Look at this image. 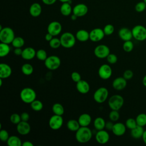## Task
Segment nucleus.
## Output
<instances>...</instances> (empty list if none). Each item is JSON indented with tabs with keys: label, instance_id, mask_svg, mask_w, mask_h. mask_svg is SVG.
Returning a JSON list of instances; mask_svg holds the SVG:
<instances>
[{
	"label": "nucleus",
	"instance_id": "obj_1",
	"mask_svg": "<svg viewBox=\"0 0 146 146\" xmlns=\"http://www.w3.org/2000/svg\"><path fill=\"white\" fill-rule=\"evenodd\" d=\"M76 140L82 144L88 142L92 137V132L90 128L88 127H80L75 132Z\"/></svg>",
	"mask_w": 146,
	"mask_h": 146
},
{
	"label": "nucleus",
	"instance_id": "obj_2",
	"mask_svg": "<svg viewBox=\"0 0 146 146\" xmlns=\"http://www.w3.org/2000/svg\"><path fill=\"white\" fill-rule=\"evenodd\" d=\"M60 40L61 42V46L66 48H70L75 46L76 38L75 35L71 33L64 32L61 35Z\"/></svg>",
	"mask_w": 146,
	"mask_h": 146
},
{
	"label": "nucleus",
	"instance_id": "obj_3",
	"mask_svg": "<svg viewBox=\"0 0 146 146\" xmlns=\"http://www.w3.org/2000/svg\"><path fill=\"white\" fill-rule=\"evenodd\" d=\"M36 94L32 88L25 87L20 92V98L25 103L30 104L36 99Z\"/></svg>",
	"mask_w": 146,
	"mask_h": 146
},
{
	"label": "nucleus",
	"instance_id": "obj_4",
	"mask_svg": "<svg viewBox=\"0 0 146 146\" xmlns=\"http://www.w3.org/2000/svg\"><path fill=\"white\" fill-rule=\"evenodd\" d=\"M14 30L9 27H3L0 30V40L1 42L10 44L15 38Z\"/></svg>",
	"mask_w": 146,
	"mask_h": 146
},
{
	"label": "nucleus",
	"instance_id": "obj_5",
	"mask_svg": "<svg viewBox=\"0 0 146 146\" xmlns=\"http://www.w3.org/2000/svg\"><path fill=\"white\" fill-rule=\"evenodd\" d=\"M124 98L119 94H115L111 96L108 100V104L111 110L119 111L124 104Z\"/></svg>",
	"mask_w": 146,
	"mask_h": 146
},
{
	"label": "nucleus",
	"instance_id": "obj_6",
	"mask_svg": "<svg viewBox=\"0 0 146 146\" xmlns=\"http://www.w3.org/2000/svg\"><path fill=\"white\" fill-rule=\"evenodd\" d=\"M132 30L133 38L138 41H144L146 39V27L141 25L135 26Z\"/></svg>",
	"mask_w": 146,
	"mask_h": 146
},
{
	"label": "nucleus",
	"instance_id": "obj_7",
	"mask_svg": "<svg viewBox=\"0 0 146 146\" xmlns=\"http://www.w3.org/2000/svg\"><path fill=\"white\" fill-rule=\"evenodd\" d=\"M108 95L109 92L107 88L104 87H101L94 92L93 98L96 103L101 104L107 100Z\"/></svg>",
	"mask_w": 146,
	"mask_h": 146
},
{
	"label": "nucleus",
	"instance_id": "obj_8",
	"mask_svg": "<svg viewBox=\"0 0 146 146\" xmlns=\"http://www.w3.org/2000/svg\"><path fill=\"white\" fill-rule=\"evenodd\" d=\"M44 62L46 67L50 70H57L61 64V60L56 55H50Z\"/></svg>",
	"mask_w": 146,
	"mask_h": 146
},
{
	"label": "nucleus",
	"instance_id": "obj_9",
	"mask_svg": "<svg viewBox=\"0 0 146 146\" xmlns=\"http://www.w3.org/2000/svg\"><path fill=\"white\" fill-rule=\"evenodd\" d=\"M63 119L62 116L55 115L51 116L48 120V125L52 130H58L63 125Z\"/></svg>",
	"mask_w": 146,
	"mask_h": 146
},
{
	"label": "nucleus",
	"instance_id": "obj_10",
	"mask_svg": "<svg viewBox=\"0 0 146 146\" xmlns=\"http://www.w3.org/2000/svg\"><path fill=\"white\" fill-rule=\"evenodd\" d=\"M94 55L96 57L99 59L106 58L107 56L110 54V48L106 44L98 45L94 50Z\"/></svg>",
	"mask_w": 146,
	"mask_h": 146
},
{
	"label": "nucleus",
	"instance_id": "obj_11",
	"mask_svg": "<svg viewBox=\"0 0 146 146\" xmlns=\"http://www.w3.org/2000/svg\"><path fill=\"white\" fill-rule=\"evenodd\" d=\"M112 70L111 66L108 64L101 65L98 69V75L103 80H107L110 78L112 76Z\"/></svg>",
	"mask_w": 146,
	"mask_h": 146
},
{
	"label": "nucleus",
	"instance_id": "obj_12",
	"mask_svg": "<svg viewBox=\"0 0 146 146\" xmlns=\"http://www.w3.org/2000/svg\"><path fill=\"white\" fill-rule=\"evenodd\" d=\"M62 30V25L58 21L51 22L47 26V33L51 34L54 36L58 35L61 33Z\"/></svg>",
	"mask_w": 146,
	"mask_h": 146
},
{
	"label": "nucleus",
	"instance_id": "obj_13",
	"mask_svg": "<svg viewBox=\"0 0 146 146\" xmlns=\"http://www.w3.org/2000/svg\"><path fill=\"white\" fill-rule=\"evenodd\" d=\"M105 35L103 29L95 28L90 32V40L93 42H98L102 40Z\"/></svg>",
	"mask_w": 146,
	"mask_h": 146
},
{
	"label": "nucleus",
	"instance_id": "obj_14",
	"mask_svg": "<svg viewBox=\"0 0 146 146\" xmlns=\"http://www.w3.org/2000/svg\"><path fill=\"white\" fill-rule=\"evenodd\" d=\"M110 134L104 129L98 131L95 135L96 141L100 144H105L107 143L110 140Z\"/></svg>",
	"mask_w": 146,
	"mask_h": 146
},
{
	"label": "nucleus",
	"instance_id": "obj_15",
	"mask_svg": "<svg viewBox=\"0 0 146 146\" xmlns=\"http://www.w3.org/2000/svg\"><path fill=\"white\" fill-rule=\"evenodd\" d=\"M88 7L84 3H79L76 5L72 9V13L78 17L84 16L88 13Z\"/></svg>",
	"mask_w": 146,
	"mask_h": 146
},
{
	"label": "nucleus",
	"instance_id": "obj_16",
	"mask_svg": "<svg viewBox=\"0 0 146 146\" xmlns=\"http://www.w3.org/2000/svg\"><path fill=\"white\" fill-rule=\"evenodd\" d=\"M127 84V80L123 77H117L112 82V87L117 90V91H121L124 89Z\"/></svg>",
	"mask_w": 146,
	"mask_h": 146
},
{
	"label": "nucleus",
	"instance_id": "obj_17",
	"mask_svg": "<svg viewBox=\"0 0 146 146\" xmlns=\"http://www.w3.org/2000/svg\"><path fill=\"white\" fill-rule=\"evenodd\" d=\"M17 131L21 135H26L31 131V126L28 121H21L17 125Z\"/></svg>",
	"mask_w": 146,
	"mask_h": 146
},
{
	"label": "nucleus",
	"instance_id": "obj_18",
	"mask_svg": "<svg viewBox=\"0 0 146 146\" xmlns=\"http://www.w3.org/2000/svg\"><path fill=\"white\" fill-rule=\"evenodd\" d=\"M126 126L125 124L121 122H117L114 123L112 132V133L117 136H121L124 135L126 132Z\"/></svg>",
	"mask_w": 146,
	"mask_h": 146
},
{
	"label": "nucleus",
	"instance_id": "obj_19",
	"mask_svg": "<svg viewBox=\"0 0 146 146\" xmlns=\"http://www.w3.org/2000/svg\"><path fill=\"white\" fill-rule=\"evenodd\" d=\"M11 74L12 69L9 64L4 63L0 64V78L7 79L11 76Z\"/></svg>",
	"mask_w": 146,
	"mask_h": 146
},
{
	"label": "nucleus",
	"instance_id": "obj_20",
	"mask_svg": "<svg viewBox=\"0 0 146 146\" xmlns=\"http://www.w3.org/2000/svg\"><path fill=\"white\" fill-rule=\"evenodd\" d=\"M76 83V90L79 93L82 94H86L90 91V86L86 80L81 79Z\"/></svg>",
	"mask_w": 146,
	"mask_h": 146
},
{
	"label": "nucleus",
	"instance_id": "obj_21",
	"mask_svg": "<svg viewBox=\"0 0 146 146\" xmlns=\"http://www.w3.org/2000/svg\"><path fill=\"white\" fill-rule=\"evenodd\" d=\"M119 38L123 41L130 40L133 38L132 30L127 27H122L118 31Z\"/></svg>",
	"mask_w": 146,
	"mask_h": 146
},
{
	"label": "nucleus",
	"instance_id": "obj_22",
	"mask_svg": "<svg viewBox=\"0 0 146 146\" xmlns=\"http://www.w3.org/2000/svg\"><path fill=\"white\" fill-rule=\"evenodd\" d=\"M36 51L34 48L31 47H27L23 49L21 57L25 60H30L36 56Z\"/></svg>",
	"mask_w": 146,
	"mask_h": 146
},
{
	"label": "nucleus",
	"instance_id": "obj_23",
	"mask_svg": "<svg viewBox=\"0 0 146 146\" xmlns=\"http://www.w3.org/2000/svg\"><path fill=\"white\" fill-rule=\"evenodd\" d=\"M78 120L80 127H88L91 123L92 117L90 114L84 113L79 116Z\"/></svg>",
	"mask_w": 146,
	"mask_h": 146
},
{
	"label": "nucleus",
	"instance_id": "obj_24",
	"mask_svg": "<svg viewBox=\"0 0 146 146\" xmlns=\"http://www.w3.org/2000/svg\"><path fill=\"white\" fill-rule=\"evenodd\" d=\"M29 13L31 16L33 17H38L42 13L41 5L37 2L33 3L30 7Z\"/></svg>",
	"mask_w": 146,
	"mask_h": 146
},
{
	"label": "nucleus",
	"instance_id": "obj_25",
	"mask_svg": "<svg viewBox=\"0 0 146 146\" xmlns=\"http://www.w3.org/2000/svg\"><path fill=\"white\" fill-rule=\"evenodd\" d=\"M76 39L81 42H84L90 39V33L86 30L80 29L75 34Z\"/></svg>",
	"mask_w": 146,
	"mask_h": 146
},
{
	"label": "nucleus",
	"instance_id": "obj_26",
	"mask_svg": "<svg viewBox=\"0 0 146 146\" xmlns=\"http://www.w3.org/2000/svg\"><path fill=\"white\" fill-rule=\"evenodd\" d=\"M144 129V127L139 125H137L135 128L131 129V136L132 138L135 139H139L142 138Z\"/></svg>",
	"mask_w": 146,
	"mask_h": 146
},
{
	"label": "nucleus",
	"instance_id": "obj_27",
	"mask_svg": "<svg viewBox=\"0 0 146 146\" xmlns=\"http://www.w3.org/2000/svg\"><path fill=\"white\" fill-rule=\"evenodd\" d=\"M60 11L62 15L63 16H68L72 12V9L71 6V4L68 2L62 3L60 7Z\"/></svg>",
	"mask_w": 146,
	"mask_h": 146
},
{
	"label": "nucleus",
	"instance_id": "obj_28",
	"mask_svg": "<svg viewBox=\"0 0 146 146\" xmlns=\"http://www.w3.org/2000/svg\"><path fill=\"white\" fill-rule=\"evenodd\" d=\"M7 145L9 146H21L22 145V142L20 138L15 135L10 136L7 141H6Z\"/></svg>",
	"mask_w": 146,
	"mask_h": 146
},
{
	"label": "nucleus",
	"instance_id": "obj_29",
	"mask_svg": "<svg viewBox=\"0 0 146 146\" xmlns=\"http://www.w3.org/2000/svg\"><path fill=\"white\" fill-rule=\"evenodd\" d=\"M106 122L102 117H97L94 121V127L97 131L104 129L105 128Z\"/></svg>",
	"mask_w": 146,
	"mask_h": 146
},
{
	"label": "nucleus",
	"instance_id": "obj_30",
	"mask_svg": "<svg viewBox=\"0 0 146 146\" xmlns=\"http://www.w3.org/2000/svg\"><path fill=\"white\" fill-rule=\"evenodd\" d=\"M66 126L67 129L72 132H76L80 127L78 120H76L75 119L69 120L67 122Z\"/></svg>",
	"mask_w": 146,
	"mask_h": 146
},
{
	"label": "nucleus",
	"instance_id": "obj_31",
	"mask_svg": "<svg viewBox=\"0 0 146 146\" xmlns=\"http://www.w3.org/2000/svg\"><path fill=\"white\" fill-rule=\"evenodd\" d=\"M10 52V47L9 44L1 42L0 43V56L1 58L6 56Z\"/></svg>",
	"mask_w": 146,
	"mask_h": 146
},
{
	"label": "nucleus",
	"instance_id": "obj_32",
	"mask_svg": "<svg viewBox=\"0 0 146 146\" xmlns=\"http://www.w3.org/2000/svg\"><path fill=\"white\" fill-rule=\"evenodd\" d=\"M52 111L54 114L62 116L64 112V109L63 106L59 103H54L52 106Z\"/></svg>",
	"mask_w": 146,
	"mask_h": 146
},
{
	"label": "nucleus",
	"instance_id": "obj_33",
	"mask_svg": "<svg viewBox=\"0 0 146 146\" xmlns=\"http://www.w3.org/2000/svg\"><path fill=\"white\" fill-rule=\"evenodd\" d=\"M21 71L25 75H30L34 71L33 66L30 63H25L21 67Z\"/></svg>",
	"mask_w": 146,
	"mask_h": 146
},
{
	"label": "nucleus",
	"instance_id": "obj_34",
	"mask_svg": "<svg viewBox=\"0 0 146 146\" xmlns=\"http://www.w3.org/2000/svg\"><path fill=\"white\" fill-rule=\"evenodd\" d=\"M30 104L31 108L34 111H36V112L40 111L43 108V103L40 100H37V99L34 100Z\"/></svg>",
	"mask_w": 146,
	"mask_h": 146
},
{
	"label": "nucleus",
	"instance_id": "obj_35",
	"mask_svg": "<svg viewBox=\"0 0 146 146\" xmlns=\"http://www.w3.org/2000/svg\"><path fill=\"white\" fill-rule=\"evenodd\" d=\"M11 44L14 48H22L25 44V40L21 36H16Z\"/></svg>",
	"mask_w": 146,
	"mask_h": 146
},
{
	"label": "nucleus",
	"instance_id": "obj_36",
	"mask_svg": "<svg viewBox=\"0 0 146 146\" xmlns=\"http://www.w3.org/2000/svg\"><path fill=\"white\" fill-rule=\"evenodd\" d=\"M135 119L137 125L143 127L146 125V113H141L138 114Z\"/></svg>",
	"mask_w": 146,
	"mask_h": 146
},
{
	"label": "nucleus",
	"instance_id": "obj_37",
	"mask_svg": "<svg viewBox=\"0 0 146 146\" xmlns=\"http://www.w3.org/2000/svg\"><path fill=\"white\" fill-rule=\"evenodd\" d=\"M133 47H134V44H133V43L131 41V40L124 41V42L123 43V48L125 52H131L133 50Z\"/></svg>",
	"mask_w": 146,
	"mask_h": 146
},
{
	"label": "nucleus",
	"instance_id": "obj_38",
	"mask_svg": "<svg viewBox=\"0 0 146 146\" xmlns=\"http://www.w3.org/2000/svg\"><path fill=\"white\" fill-rule=\"evenodd\" d=\"M36 57L39 60L44 61L48 56L47 52L44 49H39L36 52Z\"/></svg>",
	"mask_w": 146,
	"mask_h": 146
},
{
	"label": "nucleus",
	"instance_id": "obj_39",
	"mask_svg": "<svg viewBox=\"0 0 146 146\" xmlns=\"http://www.w3.org/2000/svg\"><path fill=\"white\" fill-rule=\"evenodd\" d=\"M49 42V46L51 48L54 49L58 48L60 46H61V42L60 38H53Z\"/></svg>",
	"mask_w": 146,
	"mask_h": 146
},
{
	"label": "nucleus",
	"instance_id": "obj_40",
	"mask_svg": "<svg viewBox=\"0 0 146 146\" xmlns=\"http://www.w3.org/2000/svg\"><path fill=\"white\" fill-rule=\"evenodd\" d=\"M125 124L126 127L129 129H132L137 125L136 119L132 117L127 119L125 121Z\"/></svg>",
	"mask_w": 146,
	"mask_h": 146
},
{
	"label": "nucleus",
	"instance_id": "obj_41",
	"mask_svg": "<svg viewBox=\"0 0 146 146\" xmlns=\"http://www.w3.org/2000/svg\"><path fill=\"white\" fill-rule=\"evenodd\" d=\"M10 120L12 124L15 125H17L19 122L22 121L21 115H19L17 113H12L10 117Z\"/></svg>",
	"mask_w": 146,
	"mask_h": 146
},
{
	"label": "nucleus",
	"instance_id": "obj_42",
	"mask_svg": "<svg viewBox=\"0 0 146 146\" xmlns=\"http://www.w3.org/2000/svg\"><path fill=\"white\" fill-rule=\"evenodd\" d=\"M109 118L113 122L117 121L120 118V114L117 110H111L109 113Z\"/></svg>",
	"mask_w": 146,
	"mask_h": 146
},
{
	"label": "nucleus",
	"instance_id": "obj_43",
	"mask_svg": "<svg viewBox=\"0 0 146 146\" xmlns=\"http://www.w3.org/2000/svg\"><path fill=\"white\" fill-rule=\"evenodd\" d=\"M103 30L106 35H111L113 33L115 28L112 25L107 24L104 27Z\"/></svg>",
	"mask_w": 146,
	"mask_h": 146
},
{
	"label": "nucleus",
	"instance_id": "obj_44",
	"mask_svg": "<svg viewBox=\"0 0 146 146\" xmlns=\"http://www.w3.org/2000/svg\"><path fill=\"white\" fill-rule=\"evenodd\" d=\"M146 9V3L144 1L137 3L135 6V9L137 13H141Z\"/></svg>",
	"mask_w": 146,
	"mask_h": 146
},
{
	"label": "nucleus",
	"instance_id": "obj_45",
	"mask_svg": "<svg viewBox=\"0 0 146 146\" xmlns=\"http://www.w3.org/2000/svg\"><path fill=\"white\" fill-rule=\"evenodd\" d=\"M9 133L6 129H1L0 130V139L3 142H6L9 138Z\"/></svg>",
	"mask_w": 146,
	"mask_h": 146
},
{
	"label": "nucleus",
	"instance_id": "obj_46",
	"mask_svg": "<svg viewBox=\"0 0 146 146\" xmlns=\"http://www.w3.org/2000/svg\"><path fill=\"white\" fill-rule=\"evenodd\" d=\"M107 61L109 64H115L117 61V56L115 54L110 53L106 58Z\"/></svg>",
	"mask_w": 146,
	"mask_h": 146
},
{
	"label": "nucleus",
	"instance_id": "obj_47",
	"mask_svg": "<svg viewBox=\"0 0 146 146\" xmlns=\"http://www.w3.org/2000/svg\"><path fill=\"white\" fill-rule=\"evenodd\" d=\"M71 78L75 83L78 82L79 81H80L82 79L80 74L78 72H76V71H74L71 73Z\"/></svg>",
	"mask_w": 146,
	"mask_h": 146
},
{
	"label": "nucleus",
	"instance_id": "obj_48",
	"mask_svg": "<svg viewBox=\"0 0 146 146\" xmlns=\"http://www.w3.org/2000/svg\"><path fill=\"white\" fill-rule=\"evenodd\" d=\"M123 76L127 80H130L131 79L133 76V72L132 70H126L124 72H123Z\"/></svg>",
	"mask_w": 146,
	"mask_h": 146
},
{
	"label": "nucleus",
	"instance_id": "obj_49",
	"mask_svg": "<svg viewBox=\"0 0 146 146\" xmlns=\"http://www.w3.org/2000/svg\"><path fill=\"white\" fill-rule=\"evenodd\" d=\"M21 117L22 121H28L30 119V115L26 112H23L21 114Z\"/></svg>",
	"mask_w": 146,
	"mask_h": 146
},
{
	"label": "nucleus",
	"instance_id": "obj_50",
	"mask_svg": "<svg viewBox=\"0 0 146 146\" xmlns=\"http://www.w3.org/2000/svg\"><path fill=\"white\" fill-rule=\"evenodd\" d=\"M114 123H113V121H108L107 122H106V126H105V128L107 129V130L109 131H112L113 126Z\"/></svg>",
	"mask_w": 146,
	"mask_h": 146
},
{
	"label": "nucleus",
	"instance_id": "obj_51",
	"mask_svg": "<svg viewBox=\"0 0 146 146\" xmlns=\"http://www.w3.org/2000/svg\"><path fill=\"white\" fill-rule=\"evenodd\" d=\"M22 51L23 50L22 49V48H15L14 50V53L17 56H21Z\"/></svg>",
	"mask_w": 146,
	"mask_h": 146
},
{
	"label": "nucleus",
	"instance_id": "obj_52",
	"mask_svg": "<svg viewBox=\"0 0 146 146\" xmlns=\"http://www.w3.org/2000/svg\"><path fill=\"white\" fill-rule=\"evenodd\" d=\"M42 2L46 5H52L54 4L57 0H42Z\"/></svg>",
	"mask_w": 146,
	"mask_h": 146
},
{
	"label": "nucleus",
	"instance_id": "obj_53",
	"mask_svg": "<svg viewBox=\"0 0 146 146\" xmlns=\"http://www.w3.org/2000/svg\"><path fill=\"white\" fill-rule=\"evenodd\" d=\"M54 38V36H52L51 34L47 33L46 35H45V36H44V38L45 39L48 41V42H50L52 38Z\"/></svg>",
	"mask_w": 146,
	"mask_h": 146
},
{
	"label": "nucleus",
	"instance_id": "obj_54",
	"mask_svg": "<svg viewBox=\"0 0 146 146\" xmlns=\"http://www.w3.org/2000/svg\"><path fill=\"white\" fill-rule=\"evenodd\" d=\"M23 146H34V144L32 142L30 141H25L23 143H22Z\"/></svg>",
	"mask_w": 146,
	"mask_h": 146
},
{
	"label": "nucleus",
	"instance_id": "obj_55",
	"mask_svg": "<svg viewBox=\"0 0 146 146\" xmlns=\"http://www.w3.org/2000/svg\"><path fill=\"white\" fill-rule=\"evenodd\" d=\"M141 139H143V142L144 143V144L146 145V129L144 130Z\"/></svg>",
	"mask_w": 146,
	"mask_h": 146
},
{
	"label": "nucleus",
	"instance_id": "obj_56",
	"mask_svg": "<svg viewBox=\"0 0 146 146\" xmlns=\"http://www.w3.org/2000/svg\"><path fill=\"white\" fill-rule=\"evenodd\" d=\"M78 17L76 15H75L74 14H73L72 13V14L71 15V19L72 20V21H75V20H76V19L78 18Z\"/></svg>",
	"mask_w": 146,
	"mask_h": 146
},
{
	"label": "nucleus",
	"instance_id": "obj_57",
	"mask_svg": "<svg viewBox=\"0 0 146 146\" xmlns=\"http://www.w3.org/2000/svg\"><path fill=\"white\" fill-rule=\"evenodd\" d=\"M142 83H143V84L146 87V75L145 76H144L143 80H142Z\"/></svg>",
	"mask_w": 146,
	"mask_h": 146
},
{
	"label": "nucleus",
	"instance_id": "obj_58",
	"mask_svg": "<svg viewBox=\"0 0 146 146\" xmlns=\"http://www.w3.org/2000/svg\"><path fill=\"white\" fill-rule=\"evenodd\" d=\"M59 1L62 3H64V2H68L70 1H71V0H59Z\"/></svg>",
	"mask_w": 146,
	"mask_h": 146
},
{
	"label": "nucleus",
	"instance_id": "obj_59",
	"mask_svg": "<svg viewBox=\"0 0 146 146\" xmlns=\"http://www.w3.org/2000/svg\"><path fill=\"white\" fill-rule=\"evenodd\" d=\"M143 1L146 3V0H143Z\"/></svg>",
	"mask_w": 146,
	"mask_h": 146
}]
</instances>
